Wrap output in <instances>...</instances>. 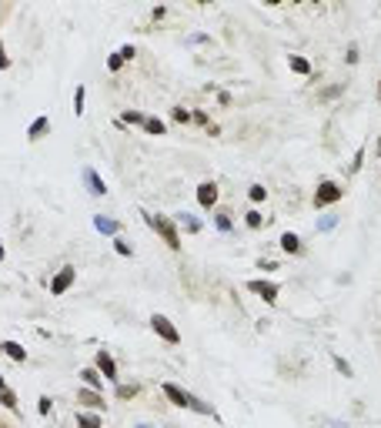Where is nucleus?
Instances as JSON below:
<instances>
[{
  "label": "nucleus",
  "instance_id": "nucleus-1",
  "mask_svg": "<svg viewBox=\"0 0 381 428\" xmlns=\"http://www.w3.org/2000/svg\"><path fill=\"white\" fill-rule=\"evenodd\" d=\"M164 395H167V398L174 401L177 408H194V412H201V415H214L211 405H204V401L194 398V395H187L181 385H174V381H164Z\"/></svg>",
  "mask_w": 381,
  "mask_h": 428
},
{
  "label": "nucleus",
  "instance_id": "nucleus-2",
  "mask_svg": "<svg viewBox=\"0 0 381 428\" xmlns=\"http://www.w3.org/2000/svg\"><path fill=\"white\" fill-rule=\"evenodd\" d=\"M144 218H147V221H151V228H154V231L161 234L164 241H167V248H174V251L181 248V238H177V228L171 225V221L164 218V214H144Z\"/></svg>",
  "mask_w": 381,
  "mask_h": 428
},
{
  "label": "nucleus",
  "instance_id": "nucleus-3",
  "mask_svg": "<svg viewBox=\"0 0 381 428\" xmlns=\"http://www.w3.org/2000/svg\"><path fill=\"white\" fill-rule=\"evenodd\" d=\"M151 328H154L157 335L164 338V341H171V344H177V341H181V335H177V328H174V324H171V321H167V318H164V315H154V318H151Z\"/></svg>",
  "mask_w": 381,
  "mask_h": 428
},
{
  "label": "nucleus",
  "instance_id": "nucleus-4",
  "mask_svg": "<svg viewBox=\"0 0 381 428\" xmlns=\"http://www.w3.org/2000/svg\"><path fill=\"white\" fill-rule=\"evenodd\" d=\"M338 197H341V188H338V184H331V181H325L321 188L314 191V204H318V208H325V204H334Z\"/></svg>",
  "mask_w": 381,
  "mask_h": 428
},
{
  "label": "nucleus",
  "instance_id": "nucleus-5",
  "mask_svg": "<svg viewBox=\"0 0 381 428\" xmlns=\"http://www.w3.org/2000/svg\"><path fill=\"white\" fill-rule=\"evenodd\" d=\"M74 278H77L74 268H60V274H54V281H50V291H54V295H64V291L74 284Z\"/></svg>",
  "mask_w": 381,
  "mask_h": 428
},
{
  "label": "nucleus",
  "instance_id": "nucleus-6",
  "mask_svg": "<svg viewBox=\"0 0 381 428\" xmlns=\"http://www.w3.org/2000/svg\"><path fill=\"white\" fill-rule=\"evenodd\" d=\"M198 204L201 208H214V204H218V184L214 181H204L198 188Z\"/></svg>",
  "mask_w": 381,
  "mask_h": 428
},
{
  "label": "nucleus",
  "instance_id": "nucleus-7",
  "mask_svg": "<svg viewBox=\"0 0 381 428\" xmlns=\"http://www.w3.org/2000/svg\"><path fill=\"white\" fill-rule=\"evenodd\" d=\"M247 291L261 295L264 301H274L278 298V284H271V281H247Z\"/></svg>",
  "mask_w": 381,
  "mask_h": 428
},
{
  "label": "nucleus",
  "instance_id": "nucleus-8",
  "mask_svg": "<svg viewBox=\"0 0 381 428\" xmlns=\"http://www.w3.org/2000/svg\"><path fill=\"white\" fill-rule=\"evenodd\" d=\"M84 181H87V188H91V194H107V188H104V181H100V174L94 168H84Z\"/></svg>",
  "mask_w": 381,
  "mask_h": 428
},
{
  "label": "nucleus",
  "instance_id": "nucleus-9",
  "mask_svg": "<svg viewBox=\"0 0 381 428\" xmlns=\"http://www.w3.org/2000/svg\"><path fill=\"white\" fill-rule=\"evenodd\" d=\"M97 368H100V375H107V378H117V365H114V358L107 355V351H97Z\"/></svg>",
  "mask_w": 381,
  "mask_h": 428
},
{
  "label": "nucleus",
  "instance_id": "nucleus-10",
  "mask_svg": "<svg viewBox=\"0 0 381 428\" xmlns=\"http://www.w3.org/2000/svg\"><path fill=\"white\" fill-rule=\"evenodd\" d=\"M281 248H284L288 254H301V241H298V234H294V231H284V234H281Z\"/></svg>",
  "mask_w": 381,
  "mask_h": 428
},
{
  "label": "nucleus",
  "instance_id": "nucleus-11",
  "mask_svg": "<svg viewBox=\"0 0 381 428\" xmlns=\"http://www.w3.org/2000/svg\"><path fill=\"white\" fill-rule=\"evenodd\" d=\"M80 401H84V405H91V408H104V395L100 392H94V388H80Z\"/></svg>",
  "mask_w": 381,
  "mask_h": 428
},
{
  "label": "nucleus",
  "instance_id": "nucleus-12",
  "mask_svg": "<svg viewBox=\"0 0 381 428\" xmlns=\"http://www.w3.org/2000/svg\"><path fill=\"white\" fill-rule=\"evenodd\" d=\"M47 127H50V120H47V117H37V120H34V124H30V127H27V137H30V140H37V137H44V134H47Z\"/></svg>",
  "mask_w": 381,
  "mask_h": 428
},
{
  "label": "nucleus",
  "instance_id": "nucleus-13",
  "mask_svg": "<svg viewBox=\"0 0 381 428\" xmlns=\"http://www.w3.org/2000/svg\"><path fill=\"white\" fill-rule=\"evenodd\" d=\"M4 351H7L14 361H27V348H24V344H17V341H4Z\"/></svg>",
  "mask_w": 381,
  "mask_h": 428
},
{
  "label": "nucleus",
  "instance_id": "nucleus-14",
  "mask_svg": "<svg viewBox=\"0 0 381 428\" xmlns=\"http://www.w3.org/2000/svg\"><path fill=\"white\" fill-rule=\"evenodd\" d=\"M0 401H4V405H7L10 412L17 408V398H14V392H10V388L4 385V375H0Z\"/></svg>",
  "mask_w": 381,
  "mask_h": 428
},
{
  "label": "nucleus",
  "instance_id": "nucleus-15",
  "mask_svg": "<svg viewBox=\"0 0 381 428\" xmlns=\"http://www.w3.org/2000/svg\"><path fill=\"white\" fill-rule=\"evenodd\" d=\"M80 378L87 381V388H94V392H100V375L94 372V368H84V372H80Z\"/></svg>",
  "mask_w": 381,
  "mask_h": 428
},
{
  "label": "nucleus",
  "instance_id": "nucleus-16",
  "mask_svg": "<svg viewBox=\"0 0 381 428\" xmlns=\"http://www.w3.org/2000/svg\"><path fill=\"white\" fill-rule=\"evenodd\" d=\"M77 428H100V418H97V415H84V412H80L77 415Z\"/></svg>",
  "mask_w": 381,
  "mask_h": 428
},
{
  "label": "nucleus",
  "instance_id": "nucleus-17",
  "mask_svg": "<svg viewBox=\"0 0 381 428\" xmlns=\"http://www.w3.org/2000/svg\"><path fill=\"white\" fill-rule=\"evenodd\" d=\"M144 131L147 134H164V120L161 117H147L144 120Z\"/></svg>",
  "mask_w": 381,
  "mask_h": 428
},
{
  "label": "nucleus",
  "instance_id": "nucleus-18",
  "mask_svg": "<svg viewBox=\"0 0 381 428\" xmlns=\"http://www.w3.org/2000/svg\"><path fill=\"white\" fill-rule=\"evenodd\" d=\"M288 64H291V70H298V74H308V70H311V64H308V60H304V57H298V54H294V57H291V60H288Z\"/></svg>",
  "mask_w": 381,
  "mask_h": 428
},
{
  "label": "nucleus",
  "instance_id": "nucleus-19",
  "mask_svg": "<svg viewBox=\"0 0 381 428\" xmlns=\"http://www.w3.org/2000/svg\"><path fill=\"white\" fill-rule=\"evenodd\" d=\"M94 225H97L100 234H114V231H117V221H107V218H97Z\"/></svg>",
  "mask_w": 381,
  "mask_h": 428
},
{
  "label": "nucleus",
  "instance_id": "nucleus-20",
  "mask_svg": "<svg viewBox=\"0 0 381 428\" xmlns=\"http://www.w3.org/2000/svg\"><path fill=\"white\" fill-rule=\"evenodd\" d=\"M144 114H137V111H127V114H120V124H144Z\"/></svg>",
  "mask_w": 381,
  "mask_h": 428
},
{
  "label": "nucleus",
  "instance_id": "nucleus-21",
  "mask_svg": "<svg viewBox=\"0 0 381 428\" xmlns=\"http://www.w3.org/2000/svg\"><path fill=\"white\" fill-rule=\"evenodd\" d=\"M74 114H84V87H77V91H74Z\"/></svg>",
  "mask_w": 381,
  "mask_h": 428
},
{
  "label": "nucleus",
  "instance_id": "nucleus-22",
  "mask_svg": "<svg viewBox=\"0 0 381 428\" xmlns=\"http://www.w3.org/2000/svg\"><path fill=\"white\" fill-rule=\"evenodd\" d=\"M214 225H218V231H231V218H227V214H214Z\"/></svg>",
  "mask_w": 381,
  "mask_h": 428
},
{
  "label": "nucleus",
  "instance_id": "nucleus-23",
  "mask_svg": "<svg viewBox=\"0 0 381 428\" xmlns=\"http://www.w3.org/2000/svg\"><path fill=\"white\" fill-rule=\"evenodd\" d=\"M181 225L187 228V231H201V221H198V218H190V214H181Z\"/></svg>",
  "mask_w": 381,
  "mask_h": 428
},
{
  "label": "nucleus",
  "instance_id": "nucleus-24",
  "mask_svg": "<svg viewBox=\"0 0 381 428\" xmlns=\"http://www.w3.org/2000/svg\"><path fill=\"white\" fill-rule=\"evenodd\" d=\"M137 395V385H120L117 388V398H134Z\"/></svg>",
  "mask_w": 381,
  "mask_h": 428
},
{
  "label": "nucleus",
  "instance_id": "nucleus-25",
  "mask_svg": "<svg viewBox=\"0 0 381 428\" xmlns=\"http://www.w3.org/2000/svg\"><path fill=\"white\" fill-rule=\"evenodd\" d=\"M247 225H251V228H261V225H264L261 211H247Z\"/></svg>",
  "mask_w": 381,
  "mask_h": 428
},
{
  "label": "nucleus",
  "instance_id": "nucleus-26",
  "mask_svg": "<svg viewBox=\"0 0 381 428\" xmlns=\"http://www.w3.org/2000/svg\"><path fill=\"white\" fill-rule=\"evenodd\" d=\"M247 194H251V201H264V197H268V191H264L261 184H254V188L247 191Z\"/></svg>",
  "mask_w": 381,
  "mask_h": 428
},
{
  "label": "nucleus",
  "instance_id": "nucleus-27",
  "mask_svg": "<svg viewBox=\"0 0 381 428\" xmlns=\"http://www.w3.org/2000/svg\"><path fill=\"white\" fill-rule=\"evenodd\" d=\"M117 54L124 57V60H131V57H137V50H134V44H124V47H120Z\"/></svg>",
  "mask_w": 381,
  "mask_h": 428
},
{
  "label": "nucleus",
  "instance_id": "nucleus-28",
  "mask_svg": "<svg viewBox=\"0 0 381 428\" xmlns=\"http://www.w3.org/2000/svg\"><path fill=\"white\" fill-rule=\"evenodd\" d=\"M120 64H124V57H120V54H111V57H107V67H111V70H120Z\"/></svg>",
  "mask_w": 381,
  "mask_h": 428
},
{
  "label": "nucleus",
  "instance_id": "nucleus-29",
  "mask_svg": "<svg viewBox=\"0 0 381 428\" xmlns=\"http://www.w3.org/2000/svg\"><path fill=\"white\" fill-rule=\"evenodd\" d=\"M334 368H338V372H341V375H351V365H348V361H345V358H334Z\"/></svg>",
  "mask_w": 381,
  "mask_h": 428
},
{
  "label": "nucleus",
  "instance_id": "nucleus-30",
  "mask_svg": "<svg viewBox=\"0 0 381 428\" xmlns=\"http://www.w3.org/2000/svg\"><path fill=\"white\" fill-rule=\"evenodd\" d=\"M114 251H117V254H124V258H131V248H127L124 241H114Z\"/></svg>",
  "mask_w": 381,
  "mask_h": 428
},
{
  "label": "nucleus",
  "instance_id": "nucleus-31",
  "mask_svg": "<svg viewBox=\"0 0 381 428\" xmlns=\"http://www.w3.org/2000/svg\"><path fill=\"white\" fill-rule=\"evenodd\" d=\"M258 268H261V271H274V268H278V261H268V258H261V261H258Z\"/></svg>",
  "mask_w": 381,
  "mask_h": 428
},
{
  "label": "nucleus",
  "instance_id": "nucleus-32",
  "mask_svg": "<svg viewBox=\"0 0 381 428\" xmlns=\"http://www.w3.org/2000/svg\"><path fill=\"white\" fill-rule=\"evenodd\" d=\"M50 405H54V401H50V398H47V395H44V398H40V401H37V408H40V415H47V412H50Z\"/></svg>",
  "mask_w": 381,
  "mask_h": 428
},
{
  "label": "nucleus",
  "instance_id": "nucleus-33",
  "mask_svg": "<svg viewBox=\"0 0 381 428\" xmlns=\"http://www.w3.org/2000/svg\"><path fill=\"white\" fill-rule=\"evenodd\" d=\"M334 221H338L334 214H331V218H321V221H318V228H321V231H328V228H334Z\"/></svg>",
  "mask_w": 381,
  "mask_h": 428
},
{
  "label": "nucleus",
  "instance_id": "nucleus-34",
  "mask_svg": "<svg viewBox=\"0 0 381 428\" xmlns=\"http://www.w3.org/2000/svg\"><path fill=\"white\" fill-rule=\"evenodd\" d=\"M174 117H177V120H181V124H187V120H190V114H187V111H184V107H177V111H174Z\"/></svg>",
  "mask_w": 381,
  "mask_h": 428
},
{
  "label": "nucleus",
  "instance_id": "nucleus-35",
  "mask_svg": "<svg viewBox=\"0 0 381 428\" xmlns=\"http://www.w3.org/2000/svg\"><path fill=\"white\" fill-rule=\"evenodd\" d=\"M10 67V57L4 54V44H0V70H7Z\"/></svg>",
  "mask_w": 381,
  "mask_h": 428
},
{
  "label": "nucleus",
  "instance_id": "nucleus-36",
  "mask_svg": "<svg viewBox=\"0 0 381 428\" xmlns=\"http://www.w3.org/2000/svg\"><path fill=\"white\" fill-rule=\"evenodd\" d=\"M0 261H4V241H0Z\"/></svg>",
  "mask_w": 381,
  "mask_h": 428
},
{
  "label": "nucleus",
  "instance_id": "nucleus-37",
  "mask_svg": "<svg viewBox=\"0 0 381 428\" xmlns=\"http://www.w3.org/2000/svg\"><path fill=\"white\" fill-rule=\"evenodd\" d=\"M0 351H4V341H0Z\"/></svg>",
  "mask_w": 381,
  "mask_h": 428
},
{
  "label": "nucleus",
  "instance_id": "nucleus-38",
  "mask_svg": "<svg viewBox=\"0 0 381 428\" xmlns=\"http://www.w3.org/2000/svg\"><path fill=\"white\" fill-rule=\"evenodd\" d=\"M137 428H147V425H137Z\"/></svg>",
  "mask_w": 381,
  "mask_h": 428
},
{
  "label": "nucleus",
  "instance_id": "nucleus-39",
  "mask_svg": "<svg viewBox=\"0 0 381 428\" xmlns=\"http://www.w3.org/2000/svg\"><path fill=\"white\" fill-rule=\"evenodd\" d=\"M378 100H381V91H378Z\"/></svg>",
  "mask_w": 381,
  "mask_h": 428
}]
</instances>
